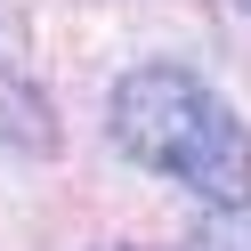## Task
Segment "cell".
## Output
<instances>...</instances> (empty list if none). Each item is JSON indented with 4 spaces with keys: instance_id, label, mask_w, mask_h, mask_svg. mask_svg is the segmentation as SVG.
<instances>
[{
    "instance_id": "cell-2",
    "label": "cell",
    "mask_w": 251,
    "mask_h": 251,
    "mask_svg": "<svg viewBox=\"0 0 251 251\" xmlns=\"http://www.w3.org/2000/svg\"><path fill=\"white\" fill-rule=\"evenodd\" d=\"M0 146H8V154H49V146H57L49 98H41L17 65H0Z\"/></svg>"
},
{
    "instance_id": "cell-1",
    "label": "cell",
    "mask_w": 251,
    "mask_h": 251,
    "mask_svg": "<svg viewBox=\"0 0 251 251\" xmlns=\"http://www.w3.org/2000/svg\"><path fill=\"white\" fill-rule=\"evenodd\" d=\"M105 138L138 170L186 186L202 211H251V130L202 73L170 65H130L105 98Z\"/></svg>"
},
{
    "instance_id": "cell-4",
    "label": "cell",
    "mask_w": 251,
    "mask_h": 251,
    "mask_svg": "<svg viewBox=\"0 0 251 251\" xmlns=\"http://www.w3.org/2000/svg\"><path fill=\"white\" fill-rule=\"evenodd\" d=\"M98 251H146V243H98Z\"/></svg>"
},
{
    "instance_id": "cell-3",
    "label": "cell",
    "mask_w": 251,
    "mask_h": 251,
    "mask_svg": "<svg viewBox=\"0 0 251 251\" xmlns=\"http://www.w3.org/2000/svg\"><path fill=\"white\" fill-rule=\"evenodd\" d=\"M186 251H251V211H211Z\"/></svg>"
},
{
    "instance_id": "cell-5",
    "label": "cell",
    "mask_w": 251,
    "mask_h": 251,
    "mask_svg": "<svg viewBox=\"0 0 251 251\" xmlns=\"http://www.w3.org/2000/svg\"><path fill=\"white\" fill-rule=\"evenodd\" d=\"M243 8H251V0H243Z\"/></svg>"
}]
</instances>
